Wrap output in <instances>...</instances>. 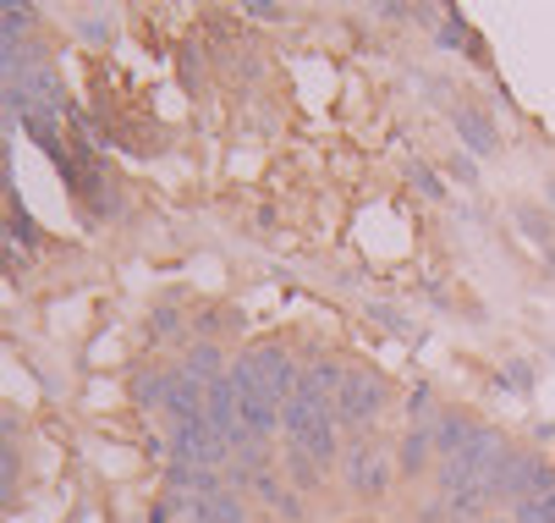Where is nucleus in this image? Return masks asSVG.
I'll use <instances>...</instances> for the list:
<instances>
[{
    "label": "nucleus",
    "mask_w": 555,
    "mask_h": 523,
    "mask_svg": "<svg viewBox=\"0 0 555 523\" xmlns=\"http://www.w3.org/2000/svg\"><path fill=\"white\" fill-rule=\"evenodd\" d=\"M385 408H390V381L374 375V369H352L347 386H341V397L331 403L336 430H341L347 441H374V424H379Z\"/></svg>",
    "instance_id": "obj_1"
},
{
    "label": "nucleus",
    "mask_w": 555,
    "mask_h": 523,
    "mask_svg": "<svg viewBox=\"0 0 555 523\" xmlns=\"http://www.w3.org/2000/svg\"><path fill=\"white\" fill-rule=\"evenodd\" d=\"M390 474H396V458L385 452L379 441H347L341 452V480L358 501H379L390 490Z\"/></svg>",
    "instance_id": "obj_2"
},
{
    "label": "nucleus",
    "mask_w": 555,
    "mask_h": 523,
    "mask_svg": "<svg viewBox=\"0 0 555 523\" xmlns=\"http://www.w3.org/2000/svg\"><path fill=\"white\" fill-rule=\"evenodd\" d=\"M166 452H171V463H188V469H225L231 446L204 419H188V424H171L166 430Z\"/></svg>",
    "instance_id": "obj_3"
},
{
    "label": "nucleus",
    "mask_w": 555,
    "mask_h": 523,
    "mask_svg": "<svg viewBox=\"0 0 555 523\" xmlns=\"http://www.w3.org/2000/svg\"><path fill=\"white\" fill-rule=\"evenodd\" d=\"M473 435H479V419H473L467 408H446L435 419V452L440 458H456V452H467V446H473Z\"/></svg>",
    "instance_id": "obj_4"
},
{
    "label": "nucleus",
    "mask_w": 555,
    "mask_h": 523,
    "mask_svg": "<svg viewBox=\"0 0 555 523\" xmlns=\"http://www.w3.org/2000/svg\"><path fill=\"white\" fill-rule=\"evenodd\" d=\"M429 452H435V430H402V441H396V474L418 480L429 469Z\"/></svg>",
    "instance_id": "obj_5"
},
{
    "label": "nucleus",
    "mask_w": 555,
    "mask_h": 523,
    "mask_svg": "<svg viewBox=\"0 0 555 523\" xmlns=\"http://www.w3.org/2000/svg\"><path fill=\"white\" fill-rule=\"evenodd\" d=\"M281 474H286L292 490H320L325 485V463L313 458V452H302V446H292V441H286V452H281Z\"/></svg>",
    "instance_id": "obj_6"
},
{
    "label": "nucleus",
    "mask_w": 555,
    "mask_h": 523,
    "mask_svg": "<svg viewBox=\"0 0 555 523\" xmlns=\"http://www.w3.org/2000/svg\"><path fill=\"white\" fill-rule=\"evenodd\" d=\"M225 353H220V342H193L188 347V358H182V375H193L198 386H215L220 375H225Z\"/></svg>",
    "instance_id": "obj_7"
},
{
    "label": "nucleus",
    "mask_w": 555,
    "mask_h": 523,
    "mask_svg": "<svg viewBox=\"0 0 555 523\" xmlns=\"http://www.w3.org/2000/svg\"><path fill=\"white\" fill-rule=\"evenodd\" d=\"M440 413H446V408H440V392H435L429 381L408 392V430H435Z\"/></svg>",
    "instance_id": "obj_8"
},
{
    "label": "nucleus",
    "mask_w": 555,
    "mask_h": 523,
    "mask_svg": "<svg viewBox=\"0 0 555 523\" xmlns=\"http://www.w3.org/2000/svg\"><path fill=\"white\" fill-rule=\"evenodd\" d=\"M166 392H171V375H160V369H138L132 375V403L138 408H166Z\"/></svg>",
    "instance_id": "obj_9"
},
{
    "label": "nucleus",
    "mask_w": 555,
    "mask_h": 523,
    "mask_svg": "<svg viewBox=\"0 0 555 523\" xmlns=\"http://www.w3.org/2000/svg\"><path fill=\"white\" fill-rule=\"evenodd\" d=\"M456 127H462V138L479 149V155H495V132H490V122L479 116V111H462L456 116Z\"/></svg>",
    "instance_id": "obj_10"
},
{
    "label": "nucleus",
    "mask_w": 555,
    "mask_h": 523,
    "mask_svg": "<svg viewBox=\"0 0 555 523\" xmlns=\"http://www.w3.org/2000/svg\"><path fill=\"white\" fill-rule=\"evenodd\" d=\"M143 331H149V342H160V336H182V309H177V304H160V309H149Z\"/></svg>",
    "instance_id": "obj_11"
},
{
    "label": "nucleus",
    "mask_w": 555,
    "mask_h": 523,
    "mask_svg": "<svg viewBox=\"0 0 555 523\" xmlns=\"http://www.w3.org/2000/svg\"><path fill=\"white\" fill-rule=\"evenodd\" d=\"M77 28H83V39H89V44H105V39H111V17H105V12L83 17V23H77Z\"/></svg>",
    "instance_id": "obj_12"
},
{
    "label": "nucleus",
    "mask_w": 555,
    "mask_h": 523,
    "mask_svg": "<svg viewBox=\"0 0 555 523\" xmlns=\"http://www.w3.org/2000/svg\"><path fill=\"white\" fill-rule=\"evenodd\" d=\"M248 17H259V23H281L286 7H270V0H259V7H248Z\"/></svg>",
    "instance_id": "obj_13"
},
{
    "label": "nucleus",
    "mask_w": 555,
    "mask_h": 523,
    "mask_svg": "<svg viewBox=\"0 0 555 523\" xmlns=\"http://www.w3.org/2000/svg\"><path fill=\"white\" fill-rule=\"evenodd\" d=\"M539 441H550V446H555V424H539Z\"/></svg>",
    "instance_id": "obj_14"
},
{
    "label": "nucleus",
    "mask_w": 555,
    "mask_h": 523,
    "mask_svg": "<svg viewBox=\"0 0 555 523\" xmlns=\"http://www.w3.org/2000/svg\"><path fill=\"white\" fill-rule=\"evenodd\" d=\"M473 523H512V518H473Z\"/></svg>",
    "instance_id": "obj_15"
},
{
    "label": "nucleus",
    "mask_w": 555,
    "mask_h": 523,
    "mask_svg": "<svg viewBox=\"0 0 555 523\" xmlns=\"http://www.w3.org/2000/svg\"><path fill=\"white\" fill-rule=\"evenodd\" d=\"M550 270H555V254H550Z\"/></svg>",
    "instance_id": "obj_16"
}]
</instances>
